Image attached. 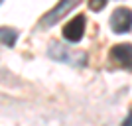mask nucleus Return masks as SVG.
<instances>
[{
	"label": "nucleus",
	"mask_w": 132,
	"mask_h": 126,
	"mask_svg": "<svg viewBox=\"0 0 132 126\" xmlns=\"http://www.w3.org/2000/svg\"><path fill=\"white\" fill-rule=\"evenodd\" d=\"M122 126H132V110H130V114L126 116V120L122 122Z\"/></svg>",
	"instance_id": "obj_7"
},
{
	"label": "nucleus",
	"mask_w": 132,
	"mask_h": 126,
	"mask_svg": "<svg viewBox=\"0 0 132 126\" xmlns=\"http://www.w3.org/2000/svg\"><path fill=\"white\" fill-rule=\"evenodd\" d=\"M85 24H87L85 16H83V14H77L75 18H71V20L63 26V38H65L67 41H71V44L81 41L83 33H85Z\"/></svg>",
	"instance_id": "obj_1"
},
{
	"label": "nucleus",
	"mask_w": 132,
	"mask_h": 126,
	"mask_svg": "<svg viewBox=\"0 0 132 126\" xmlns=\"http://www.w3.org/2000/svg\"><path fill=\"white\" fill-rule=\"evenodd\" d=\"M110 57L124 69H132V44H118L110 49Z\"/></svg>",
	"instance_id": "obj_4"
},
{
	"label": "nucleus",
	"mask_w": 132,
	"mask_h": 126,
	"mask_svg": "<svg viewBox=\"0 0 132 126\" xmlns=\"http://www.w3.org/2000/svg\"><path fill=\"white\" fill-rule=\"evenodd\" d=\"M105 6H106V0H91V2H89V8L93 12H101Z\"/></svg>",
	"instance_id": "obj_6"
},
{
	"label": "nucleus",
	"mask_w": 132,
	"mask_h": 126,
	"mask_svg": "<svg viewBox=\"0 0 132 126\" xmlns=\"http://www.w3.org/2000/svg\"><path fill=\"white\" fill-rule=\"evenodd\" d=\"M110 28L114 33H126L128 30L132 28V10L130 8H116L110 16Z\"/></svg>",
	"instance_id": "obj_2"
},
{
	"label": "nucleus",
	"mask_w": 132,
	"mask_h": 126,
	"mask_svg": "<svg viewBox=\"0 0 132 126\" xmlns=\"http://www.w3.org/2000/svg\"><path fill=\"white\" fill-rule=\"evenodd\" d=\"M79 2H81V0H61V2L55 6V8H51V10L44 16V20H42V26L50 28V26H53V24H57L61 18L65 16L69 10H73V8H75Z\"/></svg>",
	"instance_id": "obj_3"
},
{
	"label": "nucleus",
	"mask_w": 132,
	"mask_h": 126,
	"mask_svg": "<svg viewBox=\"0 0 132 126\" xmlns=\"http://www.w3.org/2000/svg\"><path fill=\"white\" fill-rule=\"evenodd\" d=\"M0 4H2V0H0Z\"/></svg>",
	"instance_id": "obj_8"
},
{
	"label": "nucleus",
	"mask_w": 132,
	"mask_h": 126,
	"mask_svg": "<svg viewBox=\"0 0 132 126\" xmlns=\"http://www.w3.org/2000/svg\"><path fill=\"white\" fill-rule=\"evenodd\" d=\"M18 39V32L14 28H0V44L8 45V47H14Z\"/></svg>",
	"instance_id": "obj_5"
}]
</instances>
